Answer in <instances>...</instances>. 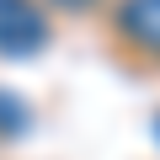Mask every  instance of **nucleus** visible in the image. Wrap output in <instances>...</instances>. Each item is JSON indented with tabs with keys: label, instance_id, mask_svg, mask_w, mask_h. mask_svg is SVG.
<instances>
[{
	"label": "nucleus",
	"instance_id": "obj_2",
	"mask_svg": "<svg viewBox=\"0 0 160 160\" xmlns=\"http://www.w3.org/2000/svg\"><path fill=\"white\" fill-rule=\"evenodd\" d=\"M118 32L160 59V0H118Z\"/></svg>",
	"mask_w": 160,
	"mask_h": 160
},
{
	"label": "nucleus",
	"instance_id": "obj_3",
	"mask_svg": "<svg viewBox=\"0 0 160 160\" xmlns=\"http://www.w3.org/2000/svg\"><path fill=\"white\" fill-rule=\"evenodd\" d=\"M53 6H64V11H86V6H96V0H53Z\"/></svg>",
	"mask_w": 160,
	"mask_h": 160
},
{
	"label": "nucleus",
	"instance_id": "obj_1",
	"mask_svg": "<svg viewBox=\"0 0 160 160\" xmlns=\"http://www.w3.org/2000/svg\"><path fill=\"white\" fill-rule=\"evenodd\" d=\"M43 43H48V16L38 0H0V53L32 59Z\"/></svg>",
	"mask_w": 160,
	"mask_h": 160
}]
</instances>
